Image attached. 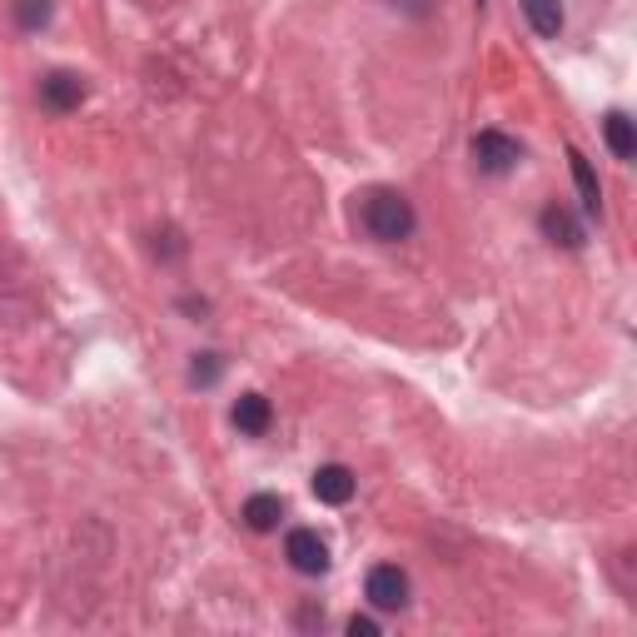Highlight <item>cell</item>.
<instances>
[{"instance_id":"6da1fadb","label":"cell","mask_w":637,"mask_h":637,"mask_svg":"<svg viewBox=\"0 0 637 637\" xmlns=\"http://www.w3.org/2000/svg\"><path fill=\"white\" fill-rule=\"evenodd\" d=\"M364 229L379 244H399L413 235V205L399 189H369L364 195Z\"/></svg>"},{"instance_id":"7a4b0ae2","label":"cell","mask_w":637,"mask_h":637,"mask_svg":"<svg viewBox=\"0 0 637 637\" xmlns=\"http://www.w3.org/2000/svg\"><path fill=\"white\" fill-rule=\"evenodd\" d=\"M518 159H523V150H518L513 135H503V130H478L473 135V165L483 169V175H508Z\"/></svg>"},{"instance_id":"3957f363","label":"cell","mask_w":637,"mask_h":637,"mask_svg":"<svg viewBox=\"0 0 637 637\" xmlns=\"http://www.w3.org/2000/svg\"><path fill=\"white\" fill-rule=\"evenodd\" d=\"M364 592L379 612H399L403 602H409V572L394 568V562H379V568H369Z\"/></svg>"},{"instance_id":"277c9868","label":"cell","mask_w":637,"mask_h":637,"mask_svg":"<svg viewBox=\"0 0 637 637\" xmlns=\"http://www.w3.org/2000/svg\"><path fill=\"white\" fill-rule=\"evenodd\" d=\"M284 558H290L294 572H304V578H318V572H329V543L314 533V528H294L290 543H284Z\"/></svg>"},{"instance_id":"5b68a950","label":"cell","mask_w":637,"mask_h":637,"mask_svg":"<svg viewBox=\"0 0 637 637\" xmlns=\"http://www.w3.org/2000/svg\"><path fill=\"white\" fill-rule=\"evenodd\" d=\"M40 100H46V110H56V115L76 110L85 100V80L70 76V70H50V76L40 80Z\"/></svg>"},{"instance_id":"8992f818","label":"cell","mask_w":637,"mask_h":637,"mask_svg":"<svg viewBox=\"0 0 637 637\" xmlns=\"http://www.w3.org/2000/svg\"><path fill=\"white\" fill-rule=\"evenodd\" d=\"M354 473L344 469V463H324V469L314 473V498L318 503H329V508H344L349 498H354Z\"/></svg>"},{"instance_id":"52a82bcc","label":"cell","mask_w":637,"mask_h":637,"mask_svg":"<svg viewBox=\"0 0 637 637\" xmlns=\"http://www.w3.org/2000/svg\"><path fill=\"white\" fill-rule=\"evenodd\" d=\"M538 225H543V235L553 244H562V249H578V244L588 239V235H582V225H578V215H572L568 205H548Z\"/></svg>"},{"instance_id":"ba28073f","label":"cell","mask_w":637,"mask_h":637,"mask_svg":"<svg viewBox=\"0 0 637 637\" xmlns=\"http://www.w3.org/2000/svg\"><path fill=\"white\" fill-rule=\"evenodd\" d=\"M270 419H274V409H270V399H264V394H244V399L235 403V429L249 433V439L270 433Z\"/></svg>"},{"instance_id":"9c48e42d","label":"cell","mask_w":637,"mask_h":637,"mask_svg":"<svg viewBox=\"0 0 637 637\" xmlns=\"http://www.w3.org/2000/svg\"><path fill=\"white\" fill-rule=\"evenodd\" d=\"M528 16V26L538 30L543 40H558L562 36V0H518Z\"/></svg>"},{"instance_id":"30bf717a","label":"cell","mask_w":637,"mask_h":637,"mask_svg":"<svg viewBox=\"0 0 637 637\" xmlns=\"http://www.w3.org/2000/svg\"><path fill=\"white\" fill-rule=\"evenodd\" d=\"M280 518H284V503L274 493H254L249 503H244V523H249L254 533H274Z\"/></svg>"},{"instance_id":"8fae6325","label":"cell","mask_w":637,"mask_h":637,"mask_svg":"<svg viewBox=\"0 0 637 637\" xmlns=\"http://www.w3.org/2000/svg\"><path fill=\"white\" fill-rule=\"evenodd\" d=\"M568 159H572V179H578L582 209H588V215H598V209H602V189H598V175H592V165H588V159H582V150H568Z\"/></svg>"},{"instance_id":"7c38bea8","label":"cell","mask_w":637,"mask_h":637,"mask_svg":"<svg viewBox=\"0 0 637 637\" xmlns=\"http://www.w3.org/2000/svg\"><path fill=\"white\" fill-rule=\"evenodd\" d=\"M602 135H608V145H612V155H618V159L637 155V130H633V120L623 110H612L608 120H602Z\"/></svg>"},{"instance_id":"4fadbf2b","label":"cell","mask_w":637,"mask_h":637,"mask_svg":"<svg viewBox=\"0 0 637 637\" xmlns=\"http://www.w3.org/2000/svg\"><path fill=\"white\" fill-rule=\"evenodd\" d=\"M219 374H225V359H219V354H199L195 364H189V384H195V389H209Z\"/></svg>"},{"instance_id":"5bb4252c","label":"cell","mask_w":637,"mask_h":637,"mask_svg":"<svg viewBox=\"0 0 637 637\" xmlns=\"http://www.w3.org/2000/svg\"><path fill=\"white\" fill-rule=\"evenodd\" d=\"M16 20H20V30L50 26V0H16Z\"/></svg>"},{"instance_id":"9a60e30c","label":"cell","mask_w":637,"mask_h":637,"mask_svg":"<svg viewBox=\"0 0 637 637\" xmlns=\"http://www.w3.org/2000/svg\"><path fill=\"white\" fill-rule=\"evenodd\" d=\"M349 637H379V623L374 618H359V612H354V618H349Z\"/></svg>"}]
</instances>
